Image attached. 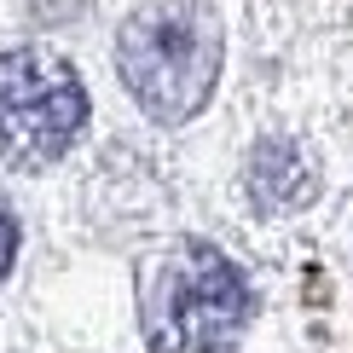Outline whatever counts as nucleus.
<instances>
[{"label":"nucleus","mask_w":353,"mask_h":353,"mask_svg":"<svg viewBox=\"0 0 353 353\" xmlns=\"http://www.w3.org/2000/svg\"><path fill=\"white\" fill-rule=\"evenodd\" d=\"M243 180H249V197H255L261 214H290V209H301V203L313 197L319 174H313V163H307L301 145L267 139V145H255V157H249V174H243Z\"/></svg>","instance_id":"nucleus-4"},{"label":"nucleus","mask_w":353,"mask_h":353,"mask_svg":"<svg viewBox=\"0 0 353 353\" xmlns=\"http://www.w3.org/2000/svg\"><path fill=\"white\" fill-rule=\"evenodd\" d=\"M220 18L203 0H157L116 35V70L151 122H185L220 81Z\"/></svg>","instance_id":"nucleus-1"},{"label":"nucleus","mask_w":353,"mask_h":353,"mask_svg":"<svg viewBox=\"0 0 353 353\" xmlns=\"http://www.w3.org/2000/svg\"><path fill=\"white\" fill-rule=\"evenodd\" d=\"M249 325V278L209 243H180L151 267L145 336L151 353H220Z\"/></svg>","instance_id":"nucleus-2"},{"label":"nucleus","mask_w":353,"mask_h":353,"mask_svg":"<svg viewBox=\"0 0 353 353\" xmlns=\"http://www.w3.org/2000/svg\"><path fill=\"white\" fill-rule=\"evenodd\" d=\"M87 122V93L76 70L52 52L0 58V168H47L76 145Z\"/></svg>","instance_id":"nucleus-3"},{"label":"nucleus","mask_w":353,"mask_h":353,"mask_svg":"<svg viewBox=\"0 0 353 353\" xmlns=\"http://www.w3.org/2000/svg\"><path fill=\"white\" fill-rule=\"evenodd\" d=\"M12 255H18V220L0 209V278L12 272Z\"/></svg>","instance_id":"nucleus-5"}]
</instances>
